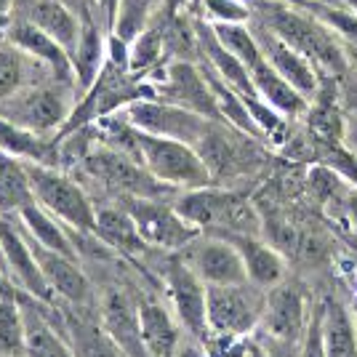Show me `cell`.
<instances>
[{"mask_svg": "<svg viewBox=\"0 0 357 357\" xmlns=\"http://www.w3.org/2000/svg\"><path fill=\"white\" fill-rule=\"evenodd\" d=\"M200 14L208 24H248L251 3L248 0H200Z\"/></svg>", "mask_w": 357, "mask_h": 357, "instance_id": "obj_31", "label": "cell"}, {"mask_svg": "<svg viewBox=\"0 0 357 357\" xmlns=\"http://www.w3.org/2000/svg\"><path fill=\"white\" fill-rule=\"evenodd\" d=\"M77 102H80V89L75 80L43 77L19 91L8 102H3L0 115L35 134L59 136L73 118Z\"/></svg>", "mask_w": 357, "mask_h": 357, "instance_id": "obj_3", "label": "cell"}, {"mask_svg": "<svg viewBox=\"0 0 357 357\" xmlns=\"http://www.w3.org/2000/svg\"><path fill=\"white\" fill-rule=\"evenodd\" d=\"M168 59V51H165V38L160 30V22L149 24L144 32H139L134 40L128 43V67L131 73L149 80L152 75L158 73Z\"/></svg>", "mask_w": 357, "mask_h": 357, "instance_id": "obj_27", "label": "cell"}, {"mask_svg": "<svg viewBox=\"0 0 357 357\" xmlns=\"http://www.w3.org/2000/svg\"><path fill=\"white\" fill-rule=\"evenodd\" d=\"M160 278H163L168 307L174 310L181 328L200 344L208 336V317H206V288L208 285L184 264L178 253H171L163 261Z\"/></svg>", "mask_w": 357, "mask_h": 357, "instance_id": "obj_10", "label": "cell"}, {"mask_svg": "<svg viewBox=\"0 0 357 357\" xmlns=\"http://www.w3.org/2000/svg\"><path fill=\"white\" fill-rule=\"evenodd\" d=\"M165 8H168L165 0H118L109 32L118 35L120 40L131 43L139 32H144L149 24L158 22V16L163 14Z\"/></svg>", "mask_w": 357, "mask_h": 357, "instance_id": "obj_28", "label": "cell"}, {"mask_svg": "<svg viewBox=\"0 0 357 357\" xmlns=\"http://www.w3.org/2000/svg\"><path fill=\"white\" fill-rule=\"evenodd\" d=\"M0 251L8 275L14 278L22 294L38 298L43 304H54L56 294L51 291L48 280L40 272V264L35 259V251L30 245V238L24 232L22 222L16 219L14 211H0Z\"/></svg>", "mask_w": 357, "mask_h": 357, "instance_id": "obj_12", "label": "cell"}, {"mask_svg": "<svg viewBox=\"0 0 357 357\" xmlns=\"http://www.w3.org/2000/svg\"><path fill=\"white\" fill-rule=\"evenodd\" d=\"M298 357H326V342H323V310L314 304L307 331L298 342Z\"/></svg>", "mask_w": 357, "mask_h": 357, "instance_id": "obj_32", "label": "cell"}, {"mask_svg": "<svg viewBox=\"0 0 357 357\" xmlns=\"http://www.w3.org/2000/svg\"><path fill=\"white\" fill-rule=\"evenodd\" d=\"M27 174L32 200L54 213L61 224H67L77 235H93L96 229V206L91 203L89 192L64 174L59 165L22 163Z\"/></svg>", "mask_w": 357, "mask_h": 357, "instance_id": "obj_5", "label": "cell"}, {"mask_svg": "<svg viewBox=\"0 0 357 357\" xmlns=\"http://www.w3.org/2000/svg\"><path fill=\"white\" fill-rule=\"evenodd\" d=\"M136 158L152 176L174 187L176 192L216 184L200 152L187 142L165 139L136 128Z\"/></svg>", "mask_w": 357, "mask_h": 357, "instance_id": "obj_6", "label": "cell"}, {"mask_svg": "<svg viewBox=\"0 0 357 357\" xmlns=\"http://www.w3.org/2000/svg\"><path fill=\"white\" fill-rule=\"evenodd\" d=\"M27 347V317L22 296L0 301V357H24Z\"/></svg>", "mask_w": 357, "mask_h": 357, "instance_id": "obj_30", "label": "cell"}, {"mask_svg": "<svg viewBox=\"0 0 357 357\" xmlns=\"http://www.w3.org/2000/svg\"><path fill=\"white\" fill-rule=\"evenodd\" d=\"M0 152L14 158L19 163L59 165L61 168V144L56 136L35 134L30 128H22L0 115Z\"/></svg>", "mask_w": 357, "mask_h": 357, "instance_id": "obj_20", "label": "cell"}, {"mask_svg": "<svg viewBox=\"0 0 357 357\" xmlns=\"http://www.w3.org/2000/svg\"><path fill=\"white\" fill-rule=\"evenodd\" d=\"M251 19L264 24L294 45L298 54H304L320 70L323 77H336L349 67L342 38L328 27L323 19L291 0H248Z\"/></svg>", "mask_w": 357, "mask_h": 357, "instance_id": "obj_1", "label": "cell"}, {"mask_svg": "<svg viewBox=\"0 0 357 357\" xmlns=\"http://www.w3.org/2000/svg\"><path fill=\"white\" fill-rule=\"evenodd\" d=\"M326 357H357V323L336 296L320 301Z\"/></svg>", "mask_w": 357, "mask_h": 357, "instance_id": "obj_26", "label": "cell"}, {"mask_svg": "<svg viewBox=\"0 0 357 357\" xmlns=\"http://www.w3.org/2000/svg\"><path fill=\"white\" fill-rule=\"evenodd\" d=\"M298 6H304V8H307V6H310V3H312V0H296ZM314 3H328V6H342L344 0H314Z\"/></svg>", "mask_w": 357, "mask_h": 357, "instance_id": "obj_39", "label": "cell"}, {"mask_svg": "<svg viewBox=\"0 0 357 357\" xmlns=\"http://www.w3.org/2000/svg\"><path fill=\"white\" fill-rule=\"evenodd\" d=\"M248 24H251L253 35L259 40V48L267 56L269 64L283 75L298 93H304L310 102H314V96L323 89V75H320V70L304 54H298L294 45H288L283 38H278L269 27L259 24L256 19H251Z\"/></svg>", "mask_w": 357, "mask_h": 357, "instance_id": "obj_15", "label": "cell"}, {"mask_svg": "<svg viewBox=\"0 0 357 357\" xmlns=\"http://www.w3.org/2000/svg\"><path fill=\"white\" fill-rule=\"evenodd\" d=\"M176 211L208 235H261V216L253 203L235 190H222L216 184L187 190L174 197Z\"/></svg>", "mask_w": 357, "mask_h": 357, "instance_id": "obj_2", "label": "cell"}, {"mask_svg": "<svg viewBox=\"0 0 357 357\" xmlns=\"http://www.w3.org/2000/svg\"><path fill=\"white\" fill-rule=\"evenodd\" d=\"M19 296H22V291L14 283V278L0 267V301H8V298H19Z\"/></svg>", "mask_w": 357, "mask_h": 357, "instance_id": "obj_33", "label": "cell"}, {"mask_svg": "<svg viewBox=\"0 0 357 357\" xmlns=\"http://www.w3.org/2000/svg\"><path fill=\"white\" fill-rule=\"evenodd\" d=\"M344 6H349V8L357 14V0H344Z\"/></svg>", "mask_w": 357, "mask_h": 357, "instance_id": "obj_40", "label": "cell"}, {"mask_svg": "<svg viewBox=\"0 0 357 357\" xmlns=\"http://www.w3.org/2000/svg\"><path fill=\"white\" fill-rule=\"evenodd\" d=\"M344 51H347L349 67H355V70H357V45H344Z\"/></svg>", "mask_w": 357, "mask_h": 357, "instance_id": "obj_38", "label": "cell"}, {"mask_svg": "<svg viewBox=\"0 0 357 357\" xmlns=\"http://www.w3.org/2000/svg\"><path fill=\"white\" fill-rule=\"evenodd\" d=\"M312 310H307L304 294L296 285L278 283L267 291V304H264V314H261V326L259 331L267 336L269 342L278 344H298L307 323H310Z\"/></svg>", "mask_w": 357, "mask_h": 357, "instance_id": "obj_14", "label": "cell"}, {"mask_svg": "<svg viewBox=\"0 0 357 357\" xmlns=\"http://www.w3.org/2000/svg\"><path fill=\"white\" fill-rule=\"evenodd\" d=\"M178 256L206 285H229L248 280L238 245L224 235L200 232L187 248L178 251Z\"/></svg>", "mask_w": 357, "mask_h": 357, "instance_id": "obj_13", "label": "cell"}, {"mask_svg": "<svg viewBox=\"0 0 357 357\" xmlns=\"http://www.w3.org/2000/svg\"><path fill=\"white\" fill-rule=\"evenodd\" d=\"M344 208H347V213H349V219H352V224L357 227V192H352L347 200H344Z\"/></svg>", "mask_w": 357, "mask_h": 357, "instance_id": "obj_37", "label": "cell"}, {"mask_svg": "<svg viewBox=\"0 0 357 357\" xmlns=\"http://www.w3.org/2000/svg\"><path fill=\"white\" fill-rule=\"evenodd\" d=\"M93 235L102 240L105 245L115 248L118 253L126 256H139L144 251V240L139 238V229H136L131 213L126 211L123 203L115 206H96V229Z\"/></svg>", "mask_w": 357, "mask_h": 357, "instance_id": "obj_23", "label": "cell"}, {"mask_svg": "<svg viewBox=\"0 0 357 357\" xmlns=\"http://www.w3.org/2000/svg\"><path fill=\"white\" fill-rule=\"evenodd\" d=\"M43 77H56V75H51L8 40H0V105Z\"/></svg>", "mask_w": 357, "mask_h": 357, "instance_id": "obj_25", "label": "cell"}, {"mask_svg": "<svg viewBox=\"0 0 357 357\" xmlns=\"http://www.w3.org/2000/svg\"><path fill=\"white\" fill-rule=\"evenodd\" d=\"M22 307H24V317H27L24 357H75L73 344L61 336L59 326L51 323V317L43 312V301L22 294Z\"/></svg>", "mask_w": 357, "mask_h": 357, "instance_id": "obj_21", "label": "cell"}, {"mask_svg": "<svg viewBox=\"0 0 357 357\" xmlns=\"http://www.w3.org/2000/svg\"><path fill=\"white\" fill-rule=\"evenodd\" d=\"M176 357H206V355H203L200 344H181V349H178Z\"/></svg>", "mask_w": 357, "mask_h": 357, "instance_id": "obj_36", "label": "cell"}, {"mask_svg": "<svg viewBox=\"0 0 357 357\" xmlns=\"http://www.w3.org/2000/svg\"><path fill=\"white\" fill-rule=\"evenodd\" d=\"M224 238L238 245L251 283L269 291L272 285L285 280V259L261 235H224Z\"/></svg>", "mask_w": 357, "mask_h": 357, "instance_id": "obj_22", "label": "cell"}, {"mask_svg": "<svg viewBox=\"0 0 357 357\" xmlns=\"http://www.w3.org/2000/svg\"><path fill=\"white\" fill-rule=\"evenodd\" d=\"M291 3H296V0H291ZM296 6H298V3H296Z\"/></svg>", "mask_w": 357, "mask_h": 357, "instance_id": "obj_41", "label": "cell"}, {"mask_svg": "<svg viewBox=\"0 0 357 357\" xmlns=\"http://www.w3.org/2000/svg\"><path fill=\"white\" fill-rule=\"evenodd\" d=\"M99 323L126 357H147L142 342L139 304H134L128 294H123L120 288H107L99 296Z\"/></svg>", "mask_w": 357, "mask_h": 357, "instance_id": "obj_17", "label": "cell"}, {"mask_svg": "<svg viewBox=\"0 0 357 357\" xmlns=\"http://www.w3.org/2000/svg\"><path fill=\"white\" fill-rule=\"evenodd\" d=\"M64 328H67V336H70L67 342L73 344L75 357H126L118 344L107 336L102 323L93 326L80 317H67Z\"/></svg>", "mask_w": 357, "mask_h": 357, "instance_id": "obj_29", "label": "cell"}, {"mask_svg": "<svg viewBox=\"0 0 357 357\" xmlns=\"http://www.w3.org/2000/svg\"><path fill=\"white\" fill-rule=\"evenodd\" d=\"M16 219L22 222V227L27 229V235L32 240H38L45 248H54V251H61L67 256H75L77 259V248L73 243V232L67 224H61L54 213H48L43 206H38L35 200L24 203L19 211H14Z\"/></svg>", "mask_w": 357, "mask_h": 357, "instance_id": "obj_24", "label": "cell"}, {"mask_svg": "<svg viewBox=\"0 0 357 357\" xmlns=\"http://www.w3.org/2000/svg\"><path fill=\"white\" fill-rule=\"evenodd\" d=\"M267 304V291L256 283H229L206 288V317L208 333H235L251 336L261 326V314Z\"/></svg>", "mask_w": 357, "mask_h": 357, "instance_id": "obj_7", "label": "cell"}, {"mask_svg": "<svg viewBox=\"0 0 357 357\" xmlns=\"http://www.w3.org/2000/svg\"><path fill=\"white\" fill-rule=\"evenodd\" d=\"M123 115L134 123L139 131H147L155 136H165V139H176V142H187L197 147L203 142V136L208 134L213 120L192 112L187 107L171 105L165 99L149 96V99H139L134 105L123 109Z\"/></svg>", "mask_w": 357, "mask_h": 357, "instance_id": "obj_11", "label": "cell"}, {"mask_svg": "<svg viewBox=\"0 0 357 357\" xmlns=\"http://www.w3.org/2000/svg\"><path fill=\"white\" fill-rule=\"evenodd\" d=\"M80 168L93 181H99L112 195L123 197H147V200H174L176 190L155 178L134 155L107 147L89 136V144L80 152Z\"/></svg>", "mask_w": 357, "mask_h": 357, "instance_id": "obj_4", "label": "cell"}, {"mask_svg": "<svg viewBox=\"0 0 357 357\" xmlns=\"http://www.w3.org/2000/svg\"><path fill=\"white\" fill-rule=\"evenodd\" d=\"M120 203L131 213L136 229H139V238L144 240L147 248L163 253H178L200 235V229L178 213L174 200L123 197Z\"/></svg>", "mask_w": 357, "mask_h": 357, "instance_id": "obj_8", "label": "cell"}, {"mask_svg": "<svg viewBox=\"0 0 357 357\" xmlns=\"http://www.w3.org/2000/svg\"><path fill=\"white\" fill-rule=\"evenodd\" d=\"M155 96L165 99L171 105L187 107L192 112H200L211 120H222L216 96L211 91V83L200 61H187V59H171L165 61L158 73L149 77Z\"/></svg>", "mask_w": 357, "mask_h": 357, "instance_id": "obj_9", "label": "cell"}, {"mask_svg": "<svg viewBox=\"0 0 357 357\" xmlns=\"http://www.w3.org/2000/svg\"><path fill=\"white\" fill-rule=\"evenodd\" d=\"M93 8L99 19L107 24V30L112 27V19H115V8H118V0H93Z\"/></svg>", "mask_w": 357, "mask_h": 357, "instance_id": "obj_34", "label": "cell"}, {"mask_svg": "<svg viewBox=\"0 0 357 357\" xmlns=\"http://www.w3.org/2000/svg\"><path fill=\"white\" fill-rule=\"evenodd\" d=\"M3 40H8L19 51H24L30 59H35L51 75H56L61 80H75L73 59H70L67 48L54 35H48L38 24H32L30 19L19 16L16 11L11 16V22H8V27H6V32H3Z\"/></svg>", "mask_w": 357, "mask_h": 357, "instance_id": "obj_16", "label": "cell"}, {"mask_svg": "<svg viewBox=\"0 0 357 357\" xmlns=\"http://www.w3.org/2000/svg\"><path fill=\"white\" fill-rule=\"evenodd\" d=\"M30 245L32 251H35L38 264H40V272H43V278L51 285V291L56 294V298H64L70 304H86V298L91 296V280L86 278V272L80 269V261L75 256H67V253L54 251V248H45V245H40L38 240L32 238Z\"/></svg>", "mask_w": 357, "mask_h": 357, "instance_id": "obj_18", "label": "cell"}, {"mask_svg": "<svg viewBox=\"0 0 357 357\" xmlns=\"http://www.w3.org/2000/svg\"><path fill=\"white\" fill-rule=\"evenodd\" d=\"M139 323H142V342L147 357H176L181 349V323L171 307L155 298L139 301Z\"/></svg>", "mask_w": 357, "mask_h": 357, "instance_id": "obj_19", "label": "cell"}, {"mask_svg": "<svg viewBox=\"0 0 357 357\" xmlns=\"http://www.w3.org/2000/svg\"><path fill=\"white\" fill-rule=\"evenodd\" d=\"M14 8H16V0H0V40H3V32H6L11 16H14Z\"/></svg>", "mask_w": 357, "mask_h": 357, "instance_id": "obj_35", "label": "cell"}]
</instances>
